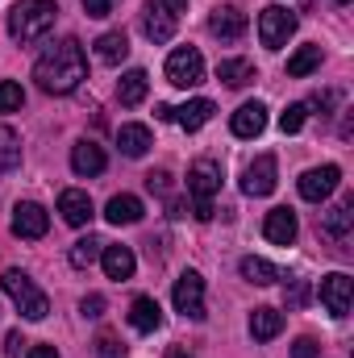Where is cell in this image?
Masks as SVG:
<instances>
[{
  "mask_svg": "<svg viewBox=\"0 0 354 358\" xmlns=\"http://www.w3.org/2000/svg\"><path fill=\"white\" fill-rule=\"evenodd\" d=\"M84 76H88V59H84V46H80L76 38L55 42V46L34 63V80H38V88L50 92V96H67V92H76Z\"/></svg>",
  "mask_w": 354,
  "mask_h": 358,
  "instance_id": "cell-1",
  "label": "cell"
},
{
  "mask_svg": "<svg viewBox=\"0 0 354 358\" xmlns=\"http://www.w3.org/2000/svg\"><path fill=\"white\" fill-rule=\"evenodd\" d=\"M292 358H321V342H317V338H296Z\"/></svg>",
  "mask_w": 354,
  "mask_h": 358,
  "instance_id": "cell-37",
  "label": "cell"
},
{
  "mask_svg": "<svg viewBox=\"0 0 354 358\" xmlns=\"http://www.w3.org/2000/svg\"><path fill=\"white\" fill-rule=\"evenodd\" d=\"M321 67V46H300L292 59H288V76L292 80H304V76H313Z\"/></svg>",
  "mask_w": 354,
  "mask_h": 358,
  "instance_id": "cell-29",
  "label": "cell"
},
{
  "mask_svg": "<svg viewBox=\"0 0 354 358\" xmlns=\"http://www.w3.org/2000/svg\"><path fill=\"white\" fill-rule=\"evenodd\" d=\"M100 250H104V242L100 238H80V242H71V250H67V259H71V267L76 271H88L96 259H100Z\"/></svg>",
  "mask_w": 354,
  "mask_h": 358,
  "instance_id": "cell-28",
  "label": "cell"
},
{
  "mask_svg": "<svg viewBox=\"0 0 354 358\" xmlns=\"http://www.w3.org/2000/svg\"><path fill=\"white\" fill-rule=\"evenodd\" d=\"M80 313H84L88 321H96V317H104V296H100V292H92V296H84V300H80Z\"/></svg>",
  "mask_w": 354,
  "mask_h": 358,
  "instance_id": "cell-36",
  "label": "cell"
},
{
  "mask_svg": "<svg viewBox=\"0 0 354 358\" xmlns=\"http://www.w3.org/2000/svg\"><path fill=\"white\" fill-rule=\"evenodd\" d=\"M125 55H129V38H125V29H108V34L96 38V59H100V63L117 67Z\"/></svg>",
  "mask_w": 354,
  "mask_h": 358,
  "instance_id": "cell-25",
  "label": "cell"
},
{
  "mask_svg": "<svg viewBox=\"0 0 354 358\" xmlns=\"http://www.w3.org/2000/svg\"><path fill=\"white\" fill-rule=\"evenodd\" d=\"M334 104H338V96H334V92H317L304 108H321V117H330V108H334Z\"/></svg>",
  "mask_w": 354,
  "mask_h": 358,
  "instance_id": "cell-40",
  "label": "cell"
},
{
  "mask_svg": "<svg viewBox=\"0 0 354 358\" xmlns=\"http://www.w3.org/2000/svg\"><path fill=\"white\" fill-rule=\"evenodd\" d=\"M113 4H117V0H84V13H88V17H108Z\"/></svg>",
  "mask_w": 354,
  "mask_h": 358,
  "instance_id": "cell-41",
  "label": "cell"
},
{
  "mask_svg": "<svg viewBox=\"0 0 354 358\" xmlns=\"http://www.w3.org/2000/svg\"><path fill=\"white\" fill-rule=\"evenodd\" d=\"M146 92H150V76H146L142 67H134V71L121 76V84H117V100H121L125 108H138V104L146 100Z\"/></svg>",
  "mask_w": 354,
  "mask_h": 358,
  "instance_id": "cell-22",
  "label": "cell"
},
{
  "mask_svg": "<svg viewBox=\"0 0 354 358\" xmlns=\"http://www.w3.org/2000/svg\"><path fill=\"white\" fill-rule=\"evenodd\" d=\"M338 183H342V167L325 163V167H313V171H304L296 187H300V196H304L309 204H321V200H330V196L338 192Z\"/></svg>",
  "mask_w": 354,
  "mask_h": 358,
  "instance_id": "cell-7",
  "label": "cell"
},
{
  "mask_svg": "<svg viewBox=\"0 0 354 358\" xmlns=\"http://www.w3.org/2000/svg\"><path fill=\"white\" fill-rule=\"evenodd\" d=\"M167 8L176 13V8H187V0H167Z\"/></svg>",
  "mask_w": 354,
  "mask_h": 358,
  "instance_id": "cell-45",
  "label": "cell"
},
{
  "mask_svg": "<svg viewBox=\"0 0 354 358\" xmlns=\"http://www.w3.org/2000/svg\"><path fill=\"white\" fill-rule=\"evenodd\" d=\"M59 213H63V221L67 225H88L92 217H96V208H92V196L88 192H80V187H67L63 196H59Z\"/></svg>",
  "mask_w": 354,
  "mask_h": 358,
  "instance_id": "cell-15",
  "label": "cell"
},
{
  "mask_svg": "<svg viewBox=\"0 0 354 358\" xmlns=\"http://www.w3.org/2000/svg\"><path fill=\"white\" fill-rule=\"evenodd\" d=\"M217 80H225L229 88H246L255 80V63L250 59H225V63H217Z\"/></svg>",
  "mask_w": 354,
  "mask_h": 358,
  "instance_id": "cell-27",
  "label": "cell"
},
{
  "mask_svg": "<svg viewBox=\"0 0 354 358\" xmlns=\"http://www.w3.org/2000/svg\"><path fill=\"white\" fill-rule=\"evenodd\" d=\"M129 325H134L138 334H155V329L163 325L159 300H155V296H134V304H129Z\"/></svg>",
  "mask_w": 354,
  "mask_h": 358,
  "instance_id": "cell-20",
  "label": "cell"
},
{
  "mask_svg": "<svg viewBox=\"0 0 354 358\" xmlns=\"http://www.w3.org/2000/svg\"><path fill=\"white\" fill-rule=\"evenodd\" d=\"M55 17H59L55 0H17L13 13H8V34H13V42L29 46V42L46 38L55 29Z\"/></svg>",
  "mask_w": 354,
  "mask_h": 358,
  "instance_id": "cell-2",
  "label": "cell"
},
{
  "mask_svg": "<svg viewBox=\"0 0 354 358\" xmlns=\"http://www.w3.org/2000/svg\"><path fill=\"white\" fill-rule=\"evenodd\" d=\"M246 13L238 8V4H221V8H213V17H208V34L213 38H221V42H238L242 34H246Z\"/></svg>",
  "mask_w": 354,
  "mask_h": 358,
  "instance_id": "cell-13",
  "label": "cell"
},
{
  "mask_svg": "<svg viewBox=\"0 0 354 358\" xmlns=\"http://www.w3.org/2000/svg\"><path fill=\"white\" fill-rule=\"evenodd\" d=\"M96 358H125V342L113 338V334H100L96 338Z\"/></svg>",
  "mask_w": 354,
  "mask_h": 358,
  "instance_id": "cell-34",
  "label": "cell"
},
{
  "mask_svg": "<svg viewBox=\"0 0 354 358\" xmlns=\"http://www.w3.org/2000/svg\"><path fill=\"white\" fill-rule=\"evenodd\" d=\"M275 176H279L275 155H259V159L242 171V192H246V196H271V192H275Z\"/></svg>",
  "mask_w": 354,
  "mask_h": 358,
  "instance_id": "cell-11",
  "label": "cell"
},
{
  "mask_svg": "<svg viewBox=\"0 0 354 358\" xmlns=\"http://www.w3.org/2000/svg\"><path fill=\"white\" fill-rule=\"evenodd\" d=\"M142 213H146L142 200L129 196V192H121V196H113V200L104 204V221H108V225H138Z\"/></svg>",
  "mask_w": 354,
  "mask_h": 358,
  "instance_id": "cell-19",
  "label": "cell"
},
{
  "mask_svg": "<svg viewBox=\"0 0 354 358\" xmlns=\"http://www.w3.org/2000/svg\"><path fill=\"white\" fill-rule=\"evenodd\" d=\"M296 234H300V225H296V213H292V208H271V213H267V221H263V238L267 242H275V246H292Z\"/></svg>",
  "mask_w": 354,
  "mask_h": 358,
  "instance_id": "cell-14",
  "label": "cell"
},
{
  "mask_svg": "<svg viewBox=\"0 0 354 358\" xmlns=\"http://www.w3.org/2000/svg\"><path fill=\"white\" fill-rule=\"evenodd\" d=\"M0 292L21 308V317L25 321H42L46 313H50V300H46V292H38V283L25 275V271L8 267L4 271V279H0Z\"/></svg>",
  "mask_w": 354,
  "mask_h": 358,
  "instance_id": "cell-3",
  "label": "cell"
},
{
  "mask_svg": "<svg viewBox=\"0 0 354 358\" xmlns=\"http://www.w3.org/2000/svg\"><path fill=\"white\" fill-rule=\"evenodd\" d=\"M304 121H309V108H304V104H288V108L279 113V129H283V134H300Z\"/></svg>",
  "mask_w": 354,
  "mask_h": 358,
  "instance_id": "cell-32",
  "label": "cell"
},
{
  "mask_svg": "<svg viewBox=\"0 0 354 358\" xmlns=\"http://www.w3.org/2000/svg\"><path fill=\"white\" fill-rule=\"evenodd\" d=\"M213 100H187V104H179V108H171V121H176L179 129H187V134H196V129H204L208 121H213Z\"/></svg>",
  "mask_w": 354,
  "mask_h": 358,
  "instance_id": "cell-16",
  "label": "cell"
},
{
  "mask_svg": "<svg viewBox=\"0 0 354 358\" xmlns=\"http://www.w3.org/2000/svg\"><path fill=\"white\" fill-rule=\"evenodd\" d=\"M351 300H354V279L351 275H342V271H334V275H325L321 279V304H325V313L330 317H346L351 313Z\"/></svg>",
  "mask_w": 354,
  "mask_h": 358,
  "instance_id": "cell-9",
  "label": "cell"
},
{
  "mask_svg": "<svg viewBox=\"0 0 354 358\" xmlns=\"http://www.w3.org/2000/svg\"><path fill=\"white\" fill-rule=\"evenodd\" d=\"M338 4H351V0H338Z\"/></svg>",
  "mask_w": 354,
  "mask_h": 358,
  "instance_id": "cell-46",
  "label": "cell"
},
{
  "mask_svg": "<svg viewBox=\"0 0 354 358\" xmlns=\"http://www.w3.org/2000/svg\"><path fill=\"white\" fill-rule=\"evenodd\" d=\"M283 300H288V308H300V304L309 300V283H304V279H288V287H283Z\"/></svg>",
  "mask_w": 354,
  "mask_h": 358,
  "instance_id": "cell-35",
  "label": "cell"
},
{
  "mask_svg": "<svg viewBox=\"0 0 354 358\" xmlns=\"http://www.w3.org/2000/svg\"><path fill=\"white\" fill-rule=\"evenodd\" d=\"M104 163H108V159H104V150H100L96 142H88V138L71 146V171H76V176H84V179L100 176V171H104Z\"/></svg>",
  "mask_w": 354,
  "mask_h": 358,
  "instance_id": "cell-18",
  "label": "cell"
},
{
  "mask_svg": "<svg viewBox=\"0 0 354 358\" xmlns=\"http://www.w3.org/2000/svg\"><path fill=\"white\" fill-rule=\"evenodd\" d=\"M250 334H255V342L279 338V334H283V313H275V308H255V313H250Z\"/></svg>",
  "mask_w": 354,
  "mask_h": 358,
  "instance_id": "cell-26",
  "label": "cell"
},
{
  "mask_svg": "<svg viewBox=\"0 0 354 358\" xmlns=\"http://www.w3.org/2000/svg\"><path fill=\"white\" fill-rule=\"evenodd\" d=\"M100 263H104V275L108 279H134V271H138V259H134V250L129 246H104L100 250Z\"/></svg>",
  "mask_w": 354,
  "mask_h": 358,
  "instance_id": "cell-21",
  "label": "cell"
},
{
  "mask_svg": "<svg viewBox=\"0 0 354 358\" xmlns=\"http://www.w3.org/2000/svg\"><path fill=\"white\" fill-rule=\"evenodd\" d=\"M25 358H59L55 346H34V350H25Z\"/></svg>",
  "mask_w": 354,
  "mask_h": 358,
  "instance_id": "cell-43",
  "label": "cell"
},
{
  "mask_svg": "<svg viewBox=\"0 0 354 358\" xmlns=\"http://www.w3.org/2000/svg\"><path fill=\"white\" fill-rule=\"evenodd\" d=\"M117 146H121L125 159H142V155L155 146V138H150L146 125H121V129H117Z\"/></svg>",
  "mask_w": 354,
  "mask_h": 358,
  "instance_id": "cell-24",
  "label": "cell"
},
{
  "mask_svg": "<svg viewBox=\"0 0 354 358\" xmlns=\"http://www.w3.org/2000/svg\"><path fill=\"white\" fill-rule=\"evenodd\" d=\"M171 300H176V308L183 317L204 321V279H200V271H183L179 275L176 287H171Z\"/></svg>",
  "mask_w": 354,
  "mask_h": 358,
  "instance_id": "cell-6",
  "label": "cell"
},
{
  "mask_svg": "<svg viewBox=\"0 0 354 358\" xmlns=\"http://www.w3.org/2000/svg\"><path fill=\"white\" fill-rule=\"evenodd\" d=\"M292 34H296V13H288L283 4H267L259 13V42L267 50H283Z\"/></svg>",
  "mask_w": 354,
  "mask_h": 358,
  "instance_id": "cell-4",
  "label": "cell"
},
{
  "mask_svg": "<svg viewBox=\"0 0 354 358\" xmlns=\"http://www.w3.org/2000/svg\"><path fill=\"white\" fill-rule=\"evenodd\" d=\"M192 217H196V221H213V200H196Z\"/></svg>",
  "mask_w": 354,
  "mask_h": 358,
  "instance_id": "cell-42",
  "label": "cell"
},
{
  "mask_svg": "<svg viewBox=\"0 0 354 358\" xmlns=\"http://www.w3.org/2000/svg\"><path fill=\"white\" fill-rule=\"evenodd\" d=\"M242 279H246V283H259V287H267V283H275V279H279V267H271L267 259L246 255V259H242Z\"/></svg>",
  "mask_w": 354,
  "mask_h": 358,
  "instance_id": "cell-30",
  "label": "cell"
},
{
  "mask_svg": "<svg viewBox=\"0 0 354 358\" xmlns=\"http://www.w3.org/2000/svg\"><path fill=\"white\" fill-rule=\"evenodd\" d=\"M167 84H176V88L204 84V59H200L196 46H179V50L167 55Z\"/></svg>",
  "mask_w": 354,
  "mask_h": 358,
  "instance_id": "cell-5",
  "label": "cell"
},
{
  "mask_svg": "<svg viewBox=\"0 0 354 358\" xmlns=\"http://www.w3.org/2000/svg\"><path fill=\"white\" fill-rule=\"evenodd\" d=\"M29 342L21 338V329H13V334H4V355L8 358H21V350H25Z\"/></svg>",
  "mask_w": 354,
  "mask_h": 358,
  "instance_id": "cell-39",
  "label": "cell"
},
{
  "mask_svg": "<svg viewBox=\"0 0 354 358\" xmlns=\"http://www.w3.org/2000/svg\"><path fill=\"white\" fill-rule=\"evenodd\" d=\"M187 192H192L196 200H213V196L221 192V163L196 159V163L187 167Z\"/></svg>",
  "mask_w": 354,
  "mask_h": 358,
  "instance_id": "cell-12",
  "label": "cell"
},
{
  "mask_svg": "<svg viewBox=\"0 0 354 358\" xmlns=\"http://www.w3.org/2000/svg\"><path fill=\"white\" fill-rule=\"evenodd\" d=\"M234 138H259L267 129V104H259V100H246L238 113H234Z\"/></svg>",
  "mask_w": 354,
  "mask_h": 358,
  "instance_id": "cell-17",
  "label": "cell"
},
{
  "mask_svg": "<svg viewBox=\"0 0 354 358\" xmlns=\"http://www.w3.org/2000/svg\"><path fill=\"white\" fill-rule=\"evenodd\" d=\"M21 104H25V92H21V84L0 80V113H17Z\"/></svg>",
  "mask_w": 354,
  "mask_h": 358,
  "instance_id": "cell-33",
  "label": "cell"
},
{
  "mask_svg": "<svg viewBox=\"0 0 354 358\" xmlns=\"http://www.w3.org/2000/svg\"><path fill=\"white\" fill-rule=\"evenodd\" d=\"M321 229L330 234V238H346L354 229V196H346L342 204H334V208H325L321 213Z\"/></svg>",
  "mask_w": 354,
  "mask_h": 358,
  "instance_id": "cell-23",
  "label": "cell"
},
{
  "mask_svg": "<svg viewBox=\"0 0 354 358\" xmlns=\"http://www.w3.org/2000/svg\"><path fill=\"white\" fill-rule=\"evenodd\" d=\"M13 167H21V138L17 129L0 125V171H13Z\"/></svg>",
  "mask_w": 354,
  "mask_h": 358,
  "instance_id": "cell-31",
  "label": "cell"
},
{
  "mask_svg": "<svg viewBox=\"0 0 354 358\" xmlns=\"http://www.w3.org/2000/svg\"><path fill=\"white\" fill-rule=\"evenodd\" d=\"M167 358H196V355H187V350H179V346H171V350H167Z\"/></svg>",
  "mask_w": 354,
  "mask_h": 358,
  "instance_id": "cell-44",
  "label": "cell"
},
{
  "mask_svg": "<svg viewBox=\"0 0 354 358\" xmlns=\"http://www.w3.org/2000/svg\"><path fill=\"white\" fill-rule=\"evenodd\" d=\"M46 229H50V213H46L42 204L25 200V204L13 208V234H17V238L38 242V238H46Z\"/></svg>",
  "mask_w": 354,
  "mask_h": 358,
  "instance_id": "cell-10",
  "label": "cell"
},
{
  "mask_svg": "<svg viewBox=\"0 0 354 358\" xmlns=\"http://www.w3.org/2000/svg\"><path fill=\"white\" fill-rule=\"evenodd\" d=\"M146 187H150L155 196H167V192H171V176H167V171H150V176H146Z\"/></svg>",
  "mask_w": 354,
  "mask_h": 358,
  "instance_id": "cell-38",
  "label": "cell"
},
{
  "mask_svg": "<svg viewBox=\"0 0 354 358\" xmlns=\"http://www.w3.org/2000/svg\"><path fill=\"white\" fill-rule=\"evenodd\" d=\"M176 13L163 4V0H146L142 4V34L155 42V46H163V42H171L176 38Z\"/></svg>",
  "mask_w": 354,
  "mask_h": 358,
  "instance_id": "cell-8",
  "label": "cell"
}]
</instances>
